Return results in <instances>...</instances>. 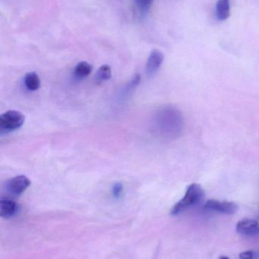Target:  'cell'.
Returning a JSON list of instances; mask_svg holds the SVG:
<instances>
[{
  "label": "cell",
  "instance_id": "1",
  "mask_svg": "<svg viewBox=\"0 0 259 259\" xmlns=\"http://www.w3.org/2000/svg\"><path fill=\"white\" fill-rule=\"evenodd\" d=\"M154 130L164 138L175 139L180 136L184 128L181 113L171 106L160 108L154 117Z\"/></svg>",
  "mask_w": 259,
  "mask_h": 259
},
{
  "label": "cell",
  "instance_id": "2",
  "mask_svg": "<svg viewBox=\"0 0 259 259\" xmlns=\"http://www.w3.org/2000/svg\"><path fill=\"white\" fill-rule=\"evenodd\" d=\"M205 195L203 189L199 184H191L187 187V192L181 200L173 205L170 211L171 216H177L183 211L198 204Z\"/></svg>",
  "mask_w": 259,
  "mask_h": 259
},
{
  "label": "cell",
  "instance_id": "3",
  "mask_svg": "<svg viewBox=\"0 0 259 259\" xmlns=\"http://www.w3.org/2000/svg\"><path fill=\"white\" fill-rule=\"evenodd\" d=\"M24 115L16 110H9L0 115V130L1 131L11 132L19 129L24 124Z\"/></svg>",
  "mask_w": 259,
  "mask_h": 259
},
{
  "label": "cell",
  "instance_id": "4",
  "mask_svg": "<svg viewBox=\"0 0 259 259\" xmlns=\"http://www.w3.org/2000/svg\"><path fill=\"white\" fill-rule=\"evenodd\" d=\"M205 209L221 214L234 215L238 211V205L233 202L211 199L205 204Z\"/></svg>",
  "mask_w": 259,
  "mask_h": 259
},
{
  "label": "cell",
  "instance_id": "5",
  "mask_svg": "<svg viewBox=\"0 0 259 259\" xmlns=\"http://www.w3.org/2000/svg\"><path fill=\"white\" fill-rule=\"evenodd\" d=\"M31 180L24 175H19L12 177L6 183V189L14 195H20L30 187Z\"/></svg>",
  "mask_w": 259,
  "mask_h": 259
},
{
  "label": "cell",
  "instance_id": "6",
  "mask_svg": "<svg viewBox=\"0 0 259 259\" xmlns=\"http://www.w3.org/2000/svg\"><path fill=\"white\" fill-rule=\"evenodd\" d=\"M235 230L238 234L245 236H256L259 234V223L255 219L244 218L236 224Z\"/></svg>",
  "mask_w": 259,
  "mask_h": 259
},
{
  "label": "cell",
  "instance_id": "7",
  "mask_svg": "<svg viewBox=\"0 0 259 259\" xmlns=\"http://www.w3.org/2000/svg\"><path fill=\"white\" fill-rule=\"evenodd\" d=\"M164 59H165V56L161 51L158 49L153 50L146 64V73L147 75H154L162 65Z\"/></svg>",
  "mask_w": 259,
  "mask_h": 259
},
{
  "label": "cell",
  "instance_id": "8",
  "mask_svg": "<svg viewBox=\"0 0 259 259\" xmlns=\"http://www.w3.org/2000/svg\"><path fill=\"white\" fill-rule=\"evenodd\" d=\"M19 212V205L15 201L4 198L0 201V216L3 218H11Z\"/></svg>",
  "mask_w": 259,
  "mask_h": 259
},
{
  "label": "cell",
  "instance_id": "9",
  "mask_svg": "<svg viewBox=\"0 0 259 259\" xmlns=\"http://www.w3.org/2000/svg\"><path fill=\"white\" fill-rule=\"evenodd\" d=\"M231 15V0H217L216 16L219 21H225Z\"/></svg>",
  "mask_w": 259,
  "mask_h": 259
},
{
  "label": "cell",
  "instance_id": "10",
  "mask_svg": "<svg viewBox=\"0 0 259 259\" xmlns=\"http://www.w3.org/2000/svg\"><path fill=\"white\" fill-rule=\"evenodd\" d=\"M92 71V65L87 62H81L75 66L74 75L78 80L85 79L88 77Z\"/></svg>",
  "mask_w": 259,
  "mask_h": 259
},
{
  "label": "cell",
  "instance_id": "11",
  "mask_svg": "<svg viewBox=\"0 0 259 259\" xmlns=\"http://www.w3.org/2000/svg\"><path fill=\"white\" fill-rule=\"evenodd\" d=\"M24 85L29 90H38L41 86L39 76L35 72L27 73L24 76Z\"/></svg>",
  "mask_w": 259,
  "mask_h": 259
},
{
  "label": "cell",
  "instance_id": "12",
  "mask_svg": "<svg viewBox=\"0 0 259 259\" xmlns=\"http://www.w3.org/2000/svg\"><path fill=\"white\" fill-rule=\"evenodd\" d=\"M111 77H112V70H111V67L108 65H102L96 74L97 82H104V81H109Z\"/></svg>",
  "mask_w": 259,
  "mask_h": 259
},
{
  "label": "cell",
  "instance_id": "13",
  "mask_svg": "<svg viewBox=\"0 0 259 259\" xmlns=\"http://www.w3.org/2000/svg\"><path fill=\"white\" fill-rule=\"evenodd\" d=\"M136 3L137 4L139 9L143 13H145L149 10L152 5L154 0H135Z\"/></svg>",
  "mask_w": 259,
  "mask_h": 259
},
{
  "label": "cell",
  "instance_id": "14",
  "mask_svg": "<svg viewBox=\"0 0 259 259\" xmlns=\"http://www.w3.org/2000/svg\"><path fill=\"white\" fill-rule=\"evenodd\" d=\"M122 192H123V187H122V184L117 183L113 187V194H114V197L117 199L120 198Z\"/></svg>",
  "mask_w": 259,
  "mask_h": 259
},
{
  "label": "cell",
  "instance_id": "15",
  "mask_svg": "<svg viewBox=\"0 0 259 259\" xmlns=\"http://www.w3.org/2000/svg\"><path fill=\"white\" fill-rule=\"evenodd\" d=\"M256 253L253 250L245 251L239 254L240 259H256Z\"/></svg>",
  "mask_w": 259,
  "mask_h": 259
},
{
  "label": "cell",
  "instance_id": "16",
  "mask_svg": "<svg viewBox=\"0 0 259 259\" xmlns=\"http://www.w3.org/2000/svg\"><path fill=\"white\" fill-rule=\"evenodd\" d=\"M218 259H230L228 257H227V256H220V258H219Z\"/></svg>",
  "mask_w": 259,
  "mask_h": 259
}]
</instances>
